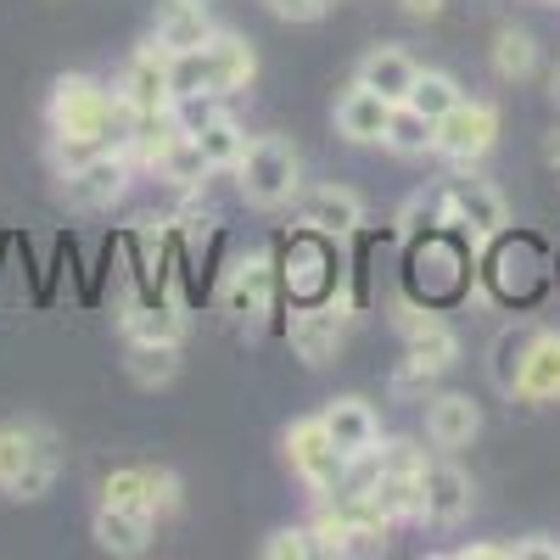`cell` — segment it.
I'll list each match as a JSON object with an SVG mask.
<instances>
[{"mask_svg": "<svg viewBox=\"0 0 560 560\" xmlns=\"http://www.w3.org/2000/svg\"><path fill=\"white\" fill-rule=\"evenodd\" d=\"M482 432V404L471 393H432L427 398V438L432 448L443 454H459V448H471Z\"/></svg>", "mask_w": 560, "mask_h": 560, "instance_id": "7402d4cb", "label": "cell"}, {"mask_svg": "<svg viewBox=\"0 0 560 560\" xmlns=\"http://www.w3.org/2000/svg\"><path fill=\"white\" fill-rule=\"evenodd\" d=\"M57 179H62V202L73 213H107L113 202H124L129 179H135V163H129L124 147H102V152L57 168Z\"/></svg>", "mask_w": 560, "mask_h": 560, "instance_id": "30bf717a", "label": "cell"}, {"mask_svg": "<svg viewBox=\"0 0 560 560\" xmlns=\"http://www.w3.org/2000/svg\"><path fill=\"white\" fill-rule=\"evenodd\" d=\"M448 230H459L465 242H493L499 230H510V208L488 179H454L448 185Z\"/></svg>", "mask_w": 560, "mask_h": 560, "instance_id": "d6986e66", "label": "cell"}, {"mask_svg": "<svg viewBox=\"0 0 560 560\" xmlns=\"http://www.w3.org/2000/svg\"><path fill=\"white\" fill-rule=\"evenodd\" d=\"M533 331H538V325H504V331L493 337V348H488V376H493V387L504 398L516 393V376H522V359H527Z\"/></svg>", "mask_w": 560, "mask_h": 560, "instance_id": "1f68e13d", "label": "cell"}, {"mask_svg": "<svg viewBox=\"0 0 560 560\" xmlns=\"http://www.w3.org/2000/svg\"><path fill=\"white\" fill-rule=\"evenodd\" d=\"M493 242H499V247H493V258H488V280H493V292H499L504 303L527 308V303L544 292V269H549L544 242H533V236H510V230H499Z\"/></svg>", "mask_w": 560, "mask_h": 560, "instance_id": "9a60e30c", "label": "cell"}, {"mask_svg": "<svg viewBox=\"0 0 560 560\" xmlns=\"http://www.w3.org/2000/svg\"><path fill=\"white\" fill-rule=\"evenodd\" d=\"M353 314H359V303H353V298H331V303H298V308L287 314V342H292V353H298L308 370H325V364H331V359L342 353Z\"/></svg>", "mask_w": 560, "mask_h": 560, "instance_id": "8fae6325", "label": "cell"}, {"mask_svg": "<svg viewBox=\"0 0 560 560\" xmlns=\"http://www.w3.org/2000/svg\"><path fill=\"white\" fill-rule=\"evenodd\" d=\"M191 140L202 147V158L213 163V174H230L242 163V152H247V129L230 118V113H219V118H208L202 129H191Z\"/></svg>", "mask_w": 560, "mask_h": 560, "instance_id": "f546056e", "label": "cell"}, {"mask_svg": "<svg viewBox=\"0 0 560 560\" xmlns=\"http://www.w3.org/2000/svg\"><path fill=\"white\" fill-rule=\"evenodd\" d=\"M319 420H325V432H331V443H337L348 459H364L370 448L382 443V420H376V409H370L359 393L331 398V404L319 409Z\"/></svg>", "mask_w": 560, "mask_h": 560, "instance_id": "cb8c5ba5", "label": "cell"}, {"mask_svg": "<svg viewBox=\"0 0 560 560\" xmlns=\"http://www.w3.org/2000/svg\"><path fill=\"white\" fill-rule=\"evenodd\" d=\"M393 331L404 337L409 359L427 364V370H438V376L459 364V337H454V325L438 314V303L398 298V303H393Z\"/></svg>", "mask_w": 560, "mask_h": 560, "instance_id": "4fadbf2b", "label": "cell"}, {"mask_svg": "<svg viewBox=\"0 0 560 560\" xmlns=\"http://www.w3.org/2000/svg\"><path fill=\"white\" fill-rule=\"evenodd\" d=\"M549 158H555V163H560V135H555V140H549Z\"/></svg>", "mask_w": 560, "mask_h": 560, "instance_id": "b9f144b4", "label": "cell"}, {"mask_svg": "<svg viewBox=\"0 0 560 560\" xmlns=\"http://www.w3.org/2000/svg\"><path fill=\"white\" fill-rule=\"evenodd\" d=\"M129 107L113 96V90L96 73H62L51 84V102H45V124H51V152L57 168L102 152V147H124L129 135Z\"/></svg>", "mask_w": 560, "mask_h": 560, "instance_id": "6da1fadb", "label": "cell"}, {"mask_svg": "<svg viewBox=\"0 0 560 560\" xmlns=\"http://www.w3.org/2000/svg\"><path fill=\"white\" fill-rule=\"evenodd\" d=\"M264 560H314L319 555V544H314V533L308 527H275L269 538H264V549H258Z\"/></svg>", "mask_w": 560, "mask_h": 560, "instance_id": "d590c367", "label": "cell"}, {"mask_svg": "<svg viewBox=\"0 0 560 560\" xmlns=\"http://www.w3.org/2000/svg\"><path fill=\"white\" fill-rule=\"evenodd\" d=\"M471 292V247L459 242V230L448 236V224L432 230V236L409 242V298L420 303H454Z\"/></svg>", "mask_w": 560, "mask_h": 560, "instance_id": "52a82bcc", "label": "cell"}, {"mask_svg": "<svg viewBox=\"0 0 560 560\" xmlns=\"http://www.w3.org/2000/svg\"><path fill=\"white\" fill-rule=\"evenodd\" d=\"M113 96H118L129 113H174V57L163 51L158 39H147L140 51L124 57Z\"/></svg>", "mask_w": 560, "mask_h": 560, "instance_id": "5bb4252c", "label": "cell"}, {"mask_svg": "<svg viewBox=\"0 0 560 560\" xmlns=\"http://www.w3.org/2000/svg\"><path fill=\"white\" fill-rule=\"evenodd\" d=\"M253 79H258L253 39L219 28L202 51L174 57V102H179V96H224V102H230V96H247Z\"/></svg>", "mask_w": 560, "mask_h": 560, "instance_id": "277c9868", "label": "cell"}, {"mask_svg": "<svg viewBox=\"0 0 560 560\" xmlns=\"http://www.w3.org/2000/svg\"><path fill=\"white\" fill-rule=\"evenodd\" d=\"M219 308L242 331H264L280 308V264L275 253H242L219 275Z\"/></svg>", "mask_w": 560, "mask_h": 560, "instance_id": "ba28073f", "label": "cell"}, {"mask_svg": "<svg viewBox=\"0 0 560 560\" xmlns=\"http://www.w3.org/2000/svg\"><path fill=\"white\" fill-rule=\"evenodd\" d=\"M493 147H499V107L493 102H465L459 96V107L438 118V147L432 152L448 168H477Z\"/></svg>", "mask_w": 560, "mask_h": 560, "instance_id": "7c38bea8", "label": "cell"}, {"mask_svg": "<svg viewBox=\"0 0 560 560\" xmlns=\"http://www.w3.org/2000/svg\"><path fill=\"white\" fill-rule=\"evenodd\" d=\"M118 331H124V342L185 348V337H191V319H185V303H174L168 292H147V298L124 303V314H118Z\"/></svg>", "mask_w": 560, "mask_h": 560, "instance_id": "ffe728a7", "label": "cell"}, {"mask_svg": "<svg viewBox=\"0 0 560 560\" xmlns=\"http://www.w3.org/2000/svg\"><path fill=\"white\" fill-rule=\"evenodd\" d=\"M398 236L404 242H415V236H432V230H443L448 224V185H420V191L398 208Z\"/></svg>", "mask_w": 560, "mask_h": 560, "instance_id": "4dcf8cb0", "label": "cell"}, {"mask_svg": "<svg viewBox=\"0 0 560 560\" xmlns=\"http://www.w3.org/2000/svg\"><path fill=\"white\" fill-rule=\"evenodd\" d=\"M459 96H465V90L454 84V73L420 68V79H415V90H409V107H415V113H427V118L438 124L443 113H454V107H459Z\"/></svg>", "mask_w": 560, "mask_h": 560, "instance_id": "e575fe53", "label": "cell"}, {"mask_svg": "<svg viewBox=\"0 0 560 560\" xmlns=\"http://www.w3.org/2000/svg\"><path fill=\"white\" fill-rule=\"evenodd\" d=\"M516 560H560V544L533 533V538H516Z\"/></svg>", "mask_w": 560, "mask_h": 560, "instance_id": "f35d334b", "label": "cell"}, {"mask_svg": "<svg viewBox=\"0 0 560 560\" xmlns=\"http://www.w3.org/2000/svg\"><path fill=\"white\" fill-rule=\"evenodd\" d=\"M382 147H387L393 158H427V152L438 147V124H432L427 113H415L409 102H398V107H393V118H387Z\"/></svg>", "mask_w": 560, "mask_h": 560, "instance_id": "83f0119b", "label": "cell"}, {"mask_svg": "<svg viewBox=\"0 0 560 560\" xmlns=\"http://www.w3.org/2000/svg\"><path fill=\"white\" fill-rule=\"evenodd\" d=\"M533 68H538V39L527 28H499L493 34V73L522 84V79H533Z\"/></svg>", "mask_w": 560, "mask_h": 560, "instance_id": "d6a6232c", "label": "cell"}, {"mask_svg": "<svg viewBox=\"0 0 560 560\" xmlns=\"http://www.w3.org/2000/svg\"><path fill=\"white\" fill-rule=\"evenodd\" d=\"M280 443H287V465H292V477L308 488V499H331L348 488V471H353V459L331 443V432H325V420L319 415H298L287 432H280Z\"/></svg>", "mask_w": 560, "mask_h": 560, "instance_id": "9c48e42d", "label": "cell"}, {"mask_svg": "<svg viewBox=\"0 0 560 560\" xmlns=\"http://www.w3.org/2000/svg\"><path fill=\"white\" fill-rule=\"evenodd\" d=\"M90 538H96V549H107L118 560H140V555L152 549V538H158V516L102 499L96 504V522H90Z\"/></svg>", "mask_w": 560, "mask_h": 560, "instance_id": "44dd1931", "label": "cell"}, {"mask_svg": "<svg viewBox=\"0 0 560 560\" xmlns=\"http://www.w3.org/2000/svg\"><path fill=\"white\" fill-rule=\"evenodd\" d=\"M213 18L208 7H197V0H163L158 18H152V39L163 45L168 57H185V51H202V45L213 39Z\"/></svg>", "mask_w": 560, "mask_h": 560, "instance_id": "d4e9b609", "label": "cell"}, {"mask_svg": "<svg viewBox=\"0 0 560 560\" xmlns=\"http://www.w3.org/2000/svg\"><path fill=\"white\" fill-rule=\"evenodd\" d=\"M415 79H420V62L409 51H398V45H376V51L359 57V84L382 90L387 102H409Z\"/></svg>", "mask_w": 560, "mask_h": 560, "instance_id": "4316f807", "label": "cell"}, {"mask_svg": "<svg viewBox=\"0 0 560 560\" xmlns=\"http://www.w3.org/2000/svg\"><path fill=\"white\" fill-rule=\"evenodd\" d=\"M62 448L45 420H0V493L18 504H39L57 488Z\"/></svg>", "mask_w": 560, "mask_h": 560, "instance_id": "3957f363", "label": "cell"}, {"mask_svg": "<svg viewBox=\"0 0 560 560\" xmlns=\"http://www.w3.org/2000/svg\"><path fill=\"white\" fill-rule=\"evenodd\" d=\"M197 7H208V0H197Z\"/></svg>", "mask_w": 560, "mask_h": 560, "instance_id": "7bdbcfd3", "label": "cell"}, {"mask_svg": "<svg viewBox=\"0 0 560 560\" xmlns=\"http://www.w3.org/2000/svg\"><path fill=\"white\" fill-rule=\"evenodd\" d=\"M208 174H213V163L202 158V147H197L191 135H179L174 147L163 152V163H158V179L179 185V191H197V185H208Z\"/></svg>", "mask_w": 560, "mask_h": 560, "instance_id": "836d02e7", "label": "cell"}, {"mask_svg": "<svg viewBox=\"0 0 560 560\" xmlns=\"http://www.w3.org/2000/svg\"><path fill=\"white\" fill-rule=\"evenodd\" d=\"M443 7H448V0H398V12H404V18H415V23L443 18Z\"/></svg>", "mask_w": 560, "mask_h": 560, "instance_id": "ab89813d", "label": "cell"}, {"mask_svg": "<svg viewBox=\"0 0 560 560\" xmlns=\"http://www.w3.org/2000/svg\"><path fill=\"white\" fill-rule=\"evenodd\" d=\"M549 102H555V107H560V68H555V73H549Z\"/></svg>", "mask_w": 560, "mask_h": 560, "instance_id": "60d3db41", "label": "cell"}, {"mask_svg": "<svg viewBox=\"0 0 560 560\" xmlns=\"http://www.w3.org/2000/svg\"><path fill=\"white\" fill-rule=\"evenodd\" d=\"M292 219L303 230L331 236V242H348V236H359V224H364V197L348 191V185H308V191L292 197Z\"/></svg>", "mask_w": 560, "mask_h": 560, "instance_id": "ac0fdd59", "label": "cell"}, {"mask_svg": "<svg viewBox=\"0 0 560 560\" xmlns=\"http://www.w3.org/2000/svg\"><path fill=\"white\" fill-rule=\"evenodd\" d=\"M516 404H555L560 398V331H533L527 359H522V376H516Z\"/></svg>", "mask_w": 560, "mask_h": 560, "instance_id": "484cf974", "label": "cell"}, {"mask_svg": "<svg viewBox=\"0 0 560 560\" xmlns=\"http://www.w3.org/2000/svg\"><path fill=\"white\" fill-rule=\"evenodd\" d=\"M420 471H427V448L415 438H387L364 459H353L348 488H364L382 516L393 527H404V522H415V504H420Z\"/></svg>", "mask_w": 560, "mask_h": 560, "instance_id": "7a4b0ae2", "label": "cell"}, {"mask_svg": "<svg viewBox=\"0 0 560 560\" xmlns=\"http://www.w3.org/2000/svg\"><path fill=\"white\" fill-rule=\"evenodd\" d=\"M230 174H236L242 202L258 213L292 208V197L303 191V163H298V147L287 135H247V152Z\"/></svg>", "mask_w": 560, "mask_h": 560, "instance_id": "5b68a950", "label": "cell"}, {"mask_svg": "<svg viewBox=\"0 0 560 560\" xmlns=\"http://www.w3.org/2000/svg\"><path fill=\"white\" fill-rule=\"evenodd\" d=\"M454 560H516V544H459Z\"/></svg>", "mask_w": 560, "mask_h": 560, "instance_id": "74e56055", "label": "cell"}, {"mask_svg": "<svg viewBox=\"0 0 560 560\" xmlns=\"http://www.w3.org/2000/svg\"><path fill=\"white\" fill-rule=\"evenodd\" d=\"M393 107H398V102H387L382 90H370V84L353 79V84L342 90V102H337V135L353 140V147H382Z\"/></svg>", "mask_w": 560, "mask_h": 560, "instance_id": "603a6c76", "label": "cell"}, {"mask_svg": "<svg viewBox=\"0 0 560 560\" xmlns=\"http://www.w3.org/2000/svg\"><path fill=\"white\" fill-rule=\"evenodd\" d=\"M275 264H280V292H287L292 303H331V298H348V292H342L348 269H342L331 236H319V230H303V224H298V236L275 253ZM353 303H359V298H353Z\"/></svg>", "mask_w": 560, "mask_h": 560, "instance_id": "8992f818", "label": "cell"}, {"mask_svg": "<svg viewBox=\"0 0 560 560\" xmlns=\"http://www.w3.org/2000/svg\"><path fill=\"white\" fill-rule=\"evenodd\" d=\"M124 370H129V382H135L140 393H163V387H174V382H179V348L129 342V359H124Z\"/></svg>", "mask_w": 560, "mask_h": 560, "instance_id": "f1b7e54d", "label": "cell"}, {"mask_svg": "<svg viewBox=\"0 0 560 560\" xmlns=\"http://www.w3.org/2000/svg\"><path fill=\"white\" fill-rule=\"evenodd\" d=\"M102 499L107 504H129V510H147V516H174L185 488H179V471L168 465H118V471L102 482Z\"/></svg>", "mask_w": 560, "mask_h": 560, "instance_id": "e0dca14e", "label": "cell"}, {"mask_svg": "<svg viewBox=\"0 0 560 560\" xmlns=\"http://www.w3.org/2000/svg\"><path fill=\"white\" fill-rule=\"evenodd\" d=\"M477 504V488L471 477L459 471L454 459H427V471H420V504H415V527H432V533H448L471 516Z\"/></svg>", "mask_w": 560, "mask_h": 560, "instance_id": "2e32d148", "label": "cell"}, {"mask_svg": "<svg viewBox=\"0 0 560 560\" xmlns=\"http://www.w3.org/2000/svg\"><path fill=\"white\" fill-rule=\"evenodd\" d=\"M264 7L280 18V23H314L337 7V0H264Z\"/></svg>", "mask_w": 560, "mask_h": 560, "instance_id": "8d00e7d4", "label": "cell"}]
</instances>
